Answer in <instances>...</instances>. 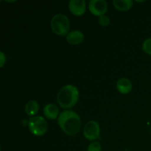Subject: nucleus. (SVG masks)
I'll return each instance as SVG.
<instances>
[{
    "label": "nucleus",
    "mask_w": 151,
    "mask_h": 151,
    "mask_svg": "<svg viewBox=\"0 0 151 151\" xmlns=\"http://www.w3.org/2000/svg\"><path fill=\"white\" fill-rule=\"evenodd\" d=\"M58 123L62 131L69 136L75 135L81 130V118L73 111L66 110L61 112L58 117Z\"/></svg>",
    "instance_id": "obj_1"
},
{
    "label": "nucleus",
    "mask_w": 151,
    "mask_h": 151,
    "mask_svg": "<svg viewBox=\"0 0 151 151\" xmlns=\"http://www.w3.org/2000/svg\"><path fill=\"white\" fill-rule=\"evenodd\" d=\"M79 91L74 85H66L59 90L57 100L59 106L63 109L72 108L78 101Z\"/></svg>",
    "instance_id": "obj_2"
},
{
    "label": "nucleus",
    "mask_w": 151,
    "mask_h": 151,
    "mask_svg": "<svg viewBox=\"0 0 151 151\" xmlns=\"http://www.w3.org/2000/svg\"><path fill=\"white\" fill-rule=\"evenodd\" d=\"M51 28L58 35H67L70 29V22L67 16L62 13L55 15L51 20Z\"/></svg>",
    "instance_id": "obj_3"
},
{
    "label": "nucleus",
    "mask_w": 151,
    "mask_h": 151,
    "mask_svg": "<svg viewBox=\"0 0 151 151\" xmlns=\"http://www.w3.org/2000/svg\"><path fill=\"white\" fill-rule=\"evenodd\" d=\"M28 128L33 135L41 137L47 133L48 125L46 119L41 116H35L28 122Z\"/></svg>",
    "instance_id": "obj_4"
},
{
    "label": "nucleus",
    "mask_w": 151,
    "mask_h": 151,
    "mask_svg": "<svg viewBox=\"0 0 151 151\" xmlns=\"http://www.w3.org/2000/svg\"><path fill=\"white\" fill-rule=\"evenodd\" d=\"M100 134V128L98 122L91 120L87 122L83 128V135L86 139L94 141L99 138Z\"/></svg>",
    "instance_id": "obj_5"
},
{
    "label": "nucleus",
    "mask_w": 151,
    "mask_h": 151,
    "mask_svg": "<svg viewBox=\"0 0 151 151\" xmlns=\"http://www.w3.org/2000/svg\"><path fill=\"white\" fill-rule=\"evenodd\" d=\"M88 10L94 16H103L107 12L108 3L105 0H91L88 3Z\"/></svg>",
    "instance_id": "obj_6"
},
{
    "label": "nucleus",
    "mask_w": 151,
    "mask_h": 151,
    "mask_svg": "<svg viewBox=\"0 0 151 151\" xmlns=\"http://www.w3.org/2000/svg\"><path fill=\"white\" fill-rule=\"evenodd\" d=\"M69 11L73 15L81 16L86 12V4L85 0H71L69 2Z\"/></svg>",
    "instance_id": "obj_7"
},
{
    "label": "nucleus",
    "mask_w": 151,
    "mask_h": 151,
    "mask_svg": "<svg viewBox=\"0 0 151 151\" xmlns=\"http://www.w3.org/2000/svg\"><path fill=\"white\" fill-rule=\"evenodd\" d=\"M116 88L121 94H128L132 89V83L128 78H122L116 82Z\"/></svg>",
    "instance_id": "obj_8"
},
{
    "label": "nucleus",
    "mask_w": 151,
    "mask_h": 151,
    "mask_svg": "<svg viewBox=\"0 0 151 151\" xmlns=\"http://www.w3.org/2000/svg\"><path fill=\"white\" fill-rule=\"evenodd\" d=\"M84 35L80 30H72L66 35V41L69 44L76 45L79 44L83 41Z\"/></svg>",
    "instance_id": "obj_9"
},
{
    "label": "nucleus",
    "mask_w": 151,
    "mask_h": 151,
    "mask_svg": "<svg viewBox=\"0 0 151 151\" xmlns=\"http://www.w3.org/2000/svg\"><path fill=\"white\" fill-rule=\"evenodd\" d=\"M44 116L49 119H58L59 116V109L56 105L49 103L44 108Z\"/></svg>",
    "instance_id": "obj_10"
},
{
    "label": "nucleus",
    "mask_w": 151,
    "mask_h": 151,
    "mask_svg": "<svg viewBox=\"0 0 151 151\" xmlns=\"http://www.w3.org/2000/svg\"><path fill=\"white\" fill-rule=\"evenodd\" d=\"M132 0H114L113 4L116 9L120 11H127L133 6Z\"/></svg>",
    "instance_id": "obj_11"
},
{
    "label": "nucleus",
    "mask_w": 151,
    "mask_h": 151,
    "mask_svg": "<svg viewBox=\"0 0 151 151\" xmlns=\"http://www.w3.org/2000/svg\"><path fill=\"white\" fill-rule=\"evenodd\" d=\"M39 110V106L38 102L35 100H29L25 106V111L28 116H34L38 113Z\"/></svg>",
    "instance_id": "obj_12"
},
{
    "label": "nucleus",
    "mask_w": 151,
    "mask_h": 151,
    "mask_svg": "<svg viewBox=\"0 0 151 151\" xmlns=\"http://www.w3.org/2000/svg\"><path fill=\"white\" fill-rule=\"evenodd\" d=\"M143 51L147 55H151V38L145 40L142 44Z\"/></svg>",
    "instance_id": "obj_13"
},
{
    "label": "nucleus",
    "mask_w": 151,
    "mask_h": 151,
    "mask_svg": "<svg viewBox=\"0 0 151 151\" xmlns=\"http://www.w3.org/2000/svg\"><path fill=\"white\" fill-rule=\"evenodd\" d=\"M101 145L98 142H92L88 145L87 151H101Z\"/></svg>",
    "instance_id": "obj_14"
},
{
    "label": "nucleus",
    "mask_w": 151,
    "mask_h": 151,
    "mask_svg": "<svg viewBox=\"0 0 151 151\" xmlns=\"http://www.w3.org/2000/svg\"><path fill=\"white\" fill-rule=\"evenodd\" d=\"M99 23L100 25L103 27H107L109 26V23H110V19L107 15H103V16H100L99 18Z\"/></svg>",
    "instance_id": "obj_15"
},
{
    "label": "nucleus",
    "mask_w": 151,
    "mask_h": 151,
    "mask_svg": "<svg viewBox=\"0 0 151 151\" xmlns=\"http://www.w3.org/2000/svg\"><path fill=\"white\" fill-rule=\"evenodd\" d=\"M0 55H0V59H1V60H1V65H0V66H1V67H3V66H4V63H5L6 61V57L3 52H0Z\"/></svg>",
    "instance_id": "obj_16"
}]
</instances>
